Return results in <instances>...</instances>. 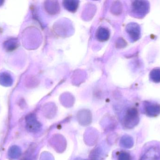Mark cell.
Instances as JSON below:
<instances>
[{
  "label": "cell",
  "mask_w": 160,
  "mask_h": 160,
  "mask_svg": "<svg viewBox=\"0 0 160 160\" xmlns=\"http://www.w3.org/2000/svg\"><path fill=\"white\" fill-rule=\"evenodd\" d=\"M139 121V114L137 110L135 108L129 109L125 118L126 126L129 128L133 127L138 124Z\"/></svg>",
  "instance_id": "7a4b0ae2"
},
{
  "label": "cell",
  "mask_w": 160,
  "mask_h": 160,
  "mask_svg": "<svg viewBox=\"0 0 160 160\" xmlns=\"http://www.w3.org/2000/svg\"><path fill=\"white\" fill-rule=\"evenodd\" d=\"M119 160H131L130 156L128 153L123 152L119 156Z\"/></svg>",
  "instance_id": "7c38bea8"
},
{
  "label": "cell",
  "mask_w": 160,
  "mask_h": 160,
  "mask_svg": "<svg viewBox=\"0 0 160 160\" xmlns=\"http://www.w3.org/2000/svg\"><path fill=\"white\" fill-rule=\"evenodd\" d=\"M98 38L101 40H107L109 38V32L104 28H101L98 33Z\"/></svg>",
  "instance_id": "9c48e42d"
},
{
  "label": "cell",
  "mask_w": 160,
  "mask_h": 160,
  "mask_svg": "<svg viewBox=\"0 0 160 160\" xmlns=\"http://www.w3.org/2000/svg\"><path fill=\"white\" fill-rule=\"evenodd\" d=\"M145 114L151 117L157 116L160 114V105L158 103L145 101L143 105Z\"/></svg>",
  "instance_id": "277c9868"
},
{
  "label": "cell",
  "mask_w": 160,
  "mask_h": 160,
  "mask_svg": "<svg viewBox=\"0 0 160 160\" xmlns=\"http://www.w3.org/2000/svg\"><path fill=\"white\" fill-rule=\"evenodd\" d=\"M124 145L128 147H131L133 145V141L130 137H126L124 141Z\"/></svg>",
  "instance_id": "8fae6325"
},
{
  "label": "cell",
  "mask_w": 160,
  "mask_h": 160,
  "mask_svg": "<svg viewBox=\"0 0 160 160\" xmlns=\"http://www.w3.org/2000/svg\"><path fill=\"white\" fill-rule=\"evenodd\" d=\"M140 160H160V144H150L144 150Z\"/></svg>",
  "instance_id": "6da1fadb"
},
{
  "label": "cell",
  "mask_w": 160,
  "mask_h": 160,
  "mask_svg": "<svg viewBox=\"0 0 160 160\" xmlns=\"http://www.w3.org/2000/svg\"><path fill=\"white\" fill-rule=\"evenodd\" d=\"M26 128L30 132H37L40 128V124L34 115L30 114L26 117Z\"/></svg>",
  "instance_id": "5b68a950"
},
{
  "label": "cell",
  "mask_w": 160,
  "mask_h": 160,
  "mask_svg": "<svg viewBox=\"0 0 160 160\" xmlns=\"http://www.w3.org/2000/svg\"><path fill=\"white\" fill-rule=\"evenodd\" d=\"M149 4L147 1H136L132 3V10L135 14L142 17L149 11Z\"/></svg>",
  "instance_id": "3957f363"
},
{
  "label": "cell",
  "mask_w": 160,
  "mask_h": 160,
  "mask_svg": "<svg viewBox=\"0 0 160 160\" xmlns=\"http://www.w3.org/2000/svg\"><path fill=\"white\" fill-rule=\"evenodd\" d=\"M150 80L156 83H160V69L156 68L153 69L149 75Z\"/></svg>",
  "instance_id": "ba28073f"
},
{
  "label": "cell",
  "mask_w": 160,
  "mask_h": 160,
  "mask_svg": "<svg viewBox=\"0 0 160 160\" xmlns=\"http://www.w3.org/2000/svg\"><path fill=\"white\" fill-rule=\"evenodd\" d=\"M21 160H32V158H31V157H30V156H25L24 157H23L22 159Z\"/></svg>",
  "instance_id": "4fadbf2b"
},
{
  "label": "cell",
  "mask_w": 160,
  "mask_h": 160,
  "mask_svg": "<svg viewBox=\"0 0 160 160\" xmlns=\"http://www.w3.org/2000/svg\"><path fill=\"white\" fill-rule=\"evenodd\" d=\"M65 6H66L68 10L70 11H74L76 10L78 7V4L76 1H67L64 4Z\"/></svg>",
  "instance_id": "30bf717a"
},
{
  "label": "cell",
  "mask_w": 160,
  "mask_h": 160,
  "mask_svg": "<svg viewBox=\"0 0 160 160\" xmlns=\"http://www.w3.org/2000/svg\"><path fill=\"white\" fill-rule=\"evenodd\" d=\"M21 149L19 147L14 145L11 146L8 150V156L12 159H17L21 155Z\"/></svg>",
  "instance_id": "52a82bcc"
},
{
  "label": "cell",
  "mask_w": 160,
  "mask_h": 160,
  "mask_svg": "<svg viewBox=\"0 0 160 160\" xmlns=\"http://www.w3.org/2000/svg\"><path fill=\"white\" fill-rule=\"evenodd\" d=\"M127 32L133 41H136L141 37V28L136 23H130L127 26Z\"/></svg>",
  "instance_id": "8992f818"
}]
</instances>
